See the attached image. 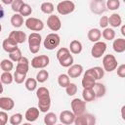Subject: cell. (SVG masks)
I'll list each match as a JSON object with an SVG mask.
<instances>
[{
	"label": "cell",
	"instance_id": "cell-1",
	"mask_svg": "<svg viewBox=\"0 0 125 125\" xmlns=\"http://www.w3.org/2000/svg\"><path fill=\"white\" fill-rule=\"evenodd\" d=\"M38 99V108L41 112H47L51 107V97L49 90L45 87H40L36 91Z\"/></svg>",
	"mask_w": 125,
	"mask_h": 125
},
{
	"label": "cell",
	"instance_id": "cell-2",
	"mask_svg": "<svg viewBox=\"0 0 125 125\" xmlns=\"http://www.w3.org/2000/svg\"><path fill=\"white\" fill-rule=\"evenodd\" d=\"M61 42V38L60 35L57 33H50L46 36V38L44 39L43 45L47 50H54L56 49Z\"/></svg>",
	"mask_w": 125,
	"mask_h": 125
},
{
	"label": "cell",
	"instance_id": "cell-3",
	"mask_svg": "<svg viewBox=\"0 0 125 125\" xmlns=\"http://www.w3.org/2000/svg\"><path fill=\"white\" fill-rule=\"evenodd\" d=\"M75 10V4L72 1L65 0V1H61L57 5V11L59 14L65 16L70 13H72Z\"/></svg>",
	"mask_w": 125,
	"mask_h": 125
},
{
	"label": "cell",
	"instance_id": "cell-4",
	"mask_svg": "<svg viewBox=\"0 0 125 125\" xmlns=\"http://www.w3.org/2000/svg\"><path fill=\"white\" fill-rule=\"evenodd\" d=\"M117 60L116 58L111 55H105L103 59V66H104V70L107 71V72H111L113 70H115L117 68Z\"/></svg>",
	"mask_w": 125,
	"mask_h": 125
},
{
	"label": "cell",
	"instance_id": "cell-5",
	"mask_svg": "<svg viewBox=\"0 0 125 125\" xmlns=\"http://www.w3.org/2000/svg\"><path fill=\"white\" fill-rule=\"evenodd\" d=\"M71 109H72V112L75 114V116L85 114L86 102L84 100H81L78 98L73 99L71 101Z\"/></svg>",
	"mask_w": 125,
	"mask_h": 125
},
{
	"label": "cell",
	"instance_id": "cell-6",
	"mask_svg": "<svg viewBox=\"0 0 125 125\" xmlns=\"http://www.w3.org/2000/svg\"><path fill=\"white\" fill-rule=\"evenodd\" d=\"M50 62V59L47 55L36 56L31 60V66L33 68H41L44 69Z\"/></svg>",
	"mask_w": 125,
	"mask_h": 125
},
{
	"label": "cell",
	"instance_id": "cell-7",
	"mask_svg": "<svg viewBox=\"0 0 125 125\" xmlns=\"http://www.w3.org/2000/svg\"><path fill=\"white\" fill-rule=\"evenodd\" d=\"M90 9L94 14L102 15L107 10L106 2H104V0H92L90 2Z\"/></svg>",
	"mask_w": 125,
	"mask_h": 125
},
{
	"label": "cell",
	"instance_id": "cell-8",
	"mask_svg": "<svg viewBox=\"0 0 125 125\" xmlns=\"http://www.w3.org/2000/svg\"><path fill=\"white\" fill-rule=\"evenodd\" d=\"M25 26L32 30V31H41L44 28V23L41 20L37 19V18H28L25 21Z\"/></svg>",
	"mask_w": 125,
	"mask_h": 125
},
{
	"label": "cell",
	"instance_id": "cell-9",
	"mask_svg": "<svg viewBox=\"0 0 125 125\" xmlns=\"http://www.w3.org/2000/svg\"><path fill=\"white\" fill-rule=\"evenodd\" d=\"M106 50V44L103 41H99L97 43H94V46L91 49V55L93 58L99 59L101 58Z\"/></svg>",
	"mask_w": 125,
	"mask_h": 125
},
{
	"label": "cell",
	"instance_id": "cell-10",
	"mask_svg": "<svg viewBox=\"0 0 125 125\" xmlns=\"http://www.w3.org/2000/svg\"><path fill=\"white\" fill-rule=\"evenodd\" d=\"M47 25L52 31H58L62 27V22L58 16L50 15L47 19Z\"/></svg>",
	"mask_w": 125,
	"mask_h": 125
},
{
	"label": "cell",
	"instance_id": "cell-11",
	"mask_svg": "<svg viewBox=\"0 0 125 125\" xmlns=\"http://www.w3.org/2000/svg\"><path fill=\"white\" fill-rule=\"evenodd\" d=\"M75 118H76L75 114L70 110H63L60 114V121L63 125H70L71 123L74 122Z\"/></svg>",
	"mask_w": 125,
	"mask_h": 125
},
{
	"label": "cell",
	"instance_id": "cell-12",
	"mask_svg": "<svg viewBox=\"0 0 125 125\" xmlns=\"http://www.w3.org/2000/svg\"><path fill=\"white\" fill-rule=\"evenodd\" d=\"M28 70H29V61L26 57H22L17 63L16 71L22 73V74H26L28 72Z\"/></svg>",
	"mask_w": 125,
	"mask_h": 125
},
{
	"label": "cell",
	"instance_id": "cell-13",
	"mask_svg": "<svg viewBox=\"0 0 125 125\" xmlns=\"http://www.w3.org/2000/svg\"><path fill=\"white\" fill-rule=\"evenodd\" d=\"M2 47H3L4 51H6V52L9 53V54L12 53V52H14V51H16L17 49H19L18 43H17L15 40H13L12 38H10V37L6 38V39L3 41Z\"/></svg>",
	"mask_w": 125,
	"mask_h": 125
},
{
	"label": "cell",
	"instance_id": "cell-14",
	"mask_svg": "<svg viewBox=\"0 0 125 125\" xmlns=\"http://www.w3.org/2000/svg\"><path fill=\"white\" fill-rule=\"evenodd\" d=\"M8 37L15 40L18 44H21L26 40V34L21 30H13L10 32Z\"/></svg>",
	"mask_w": 125,
	"mask_h": 125
},
{
	"label": "cell",
	"instance_id": "cell-15",
	"mask_svg": "<svg viewBox=\"0 0 125 125\" xmlns=\"http://www.w3.org/2000/svg\"><path fill=\"white\" fill-rule=\"evenodd\" d=\"M15 106V102L12 98L9 97H1L0 98V107L3 110H12Z\"/></svg>",
	"mask_w": 125,
	"mask_h": 125
},
{
	"label": "cell",
	"instance_id": "cell-16",
	"mask_svg": "<svg viewBox=\"0 0 125 125\" xmlns=\"http://www.w3.org/2000/svg\"><path fill=\"white\" fill-rule=\"evenodd\" d=\"M83 72V66L81 64H73L67 70V75L70 78H77Z\"/></svg>",
	"mask_w": 125,
	"mask_h": 125
},
{
	"label": "cell",
	"instance_id": "cell-17",
	"mask_svg": "<svg viewBox=\"0 0 125 125\" xmlns=\"http://www.w3.org/2000/svg\"><path fill=\"white\" fill-rule=\"evenodd\" d=\"M39 111L37 107H29L25 112V119L28 122H34L39 117Z\"/></svg>",
	"mask_w": 125,
	"mask_h": 125
},
{
	"label": "cell",
	"instance_id": "cell-18",
	"mask_svg": "<svg viewBox=\"0 0 125 125\" xmlns=\"http://www.w3.org/2000/svg\"><path fill=\"white\" fill-rule=\"evenodd\" d=\"M87 37L91 42L97 43L100 41L102 37V32L99 28H91L87 33Z\"/></svg>",
	"mask_w": 125,
	"mask_h": 125
},
{
	"label": "cell",
	"instance_id": "cell-19",
	"mask_svg": "<svg viewBox=\"0 0 125 125\" xmlns=\"http://www.w3.org/2000/svg\"><path fill=\"white\" fill-rule=\"evenodd\" d=\"M27 40H28V46H40L42 37L38 32H32L28 36Z\"/></svg>",
	"mask_w": 125,
	"mask_h": 125
},
{
	"label": "cell",
	"instance_id": "cell-20",
	"mask_svg": "<svg viewBox=\"0 0 125 125\" xmlns=\"http://www.w3.org/2000/svg\"><path fill=\"white\" fill-rule=\"evenodd\" d=\"M112 47L116 53H123L125 51V39L124 38L114 39L112 43Z\"/></svg>",
	"mask_w": 125,
	"mask_h": 125
},
{
	"label": "cell",
	"instance_id": "cell-21",
	"mask_svg": "<svg viewBox=\"0 0 125 125\" xmlns=\"http://www.w3.org/2000/svg\"><path fill=\"white\" fill-rule=\"evenodd\" d=\"M108 22L112 27H118L121 25L122 23V19L120 17L119 14L113 13L112 15H110V17L108 18Z\"/></svg>",
	"mask_w": 125,
	"mask_h": 125
},
{
	"label": "cell",
	"instance_id": "cell-22",
	"mask_svg": "<svg viewBox=\"0 0 125 125\" xmlns=\"http://www.w3.org/2000/svg\"><path fill=\"white\" fill-rule=\"evenodd\" d=\"M69 51L74 54V55H78L82 52V44L80 41L78 40H72L69 44Z\"/></svg>",
	"mask_w": 125,
	"mask_h": 125
},
{
	"label": "cell",
	"instance_id": "cell-23",
	"mask_svg": "<svg viewBox=\"0 0 125 125\" xmlns=\"http://www.w3.org/2000/svg\"><path fill=\"white\" fill-rule=\"evenodd\" d=\"M11 23L14 27L18 28V27H21L22 24H23V17L19 14V13H16L12 16L11 18Z\"/></svg>",
	"mask_w": 125,
	"mask_h": 125
},
{
	"label": "cell",
	"instance_id": "cell-24",
	"mask_svg": "<svg viewBox=\"0 0 125 125\" xmlns=\"http://www.w3.org/2000/svg\"><path fill=\"white\" fill-rule=\"evenodd\" d=\"M82 97L85 102H92L97 98L94 89H83Z\"/></svg>",
	"mask_w": 125,
	"mask_h": 125
},
{
	"label": "cell",
	"instance_id": "cell-25",
	"mask_svg": "<svg viewBox=\"0 0 125 125\" xmlns=\"http://www.w3.org/2000/svg\"><path fill=\"white\" fill-rule=\"evenodd\" d=\"M96 83H97L96 80L89 76H83V79L81 81L83 89H93Z\"/></svg>",
	"mask_w": 125,
	"mask_h": 125
},
{
	"label": "cell",
	"instance_id": "cell-26",
	"mask_svg": "<svg viewBox=\"0 0 125 125\" xmlns=\"http://www.w3.org/2000/svg\"><path fill=\"white\" fill-rule=\"evenodd\" d=\"M93 89L95 91V94H96L97 98H102V97H104L105 95L106 89H105V86L104 84H102V83H96Z\"/></svg>",
	"mask_w": 125,
	"mask_h": 125
},
{
	"label": "cell",
	"instance_id": "cell-27",
	"mask_svg": "<svg viewBox=\"0 0 125 125\" xmlns=\"http://www.w3.org/2000/svg\"><path fill=\"white\" fill-rule=\"evenodd\" d=\"M0 67H1V69L3 70V72H10V71L13 69L14 64H13V62H12L11 60L4 59V60L1 61Z\"/></svg>",
	"mask_w": 125,
	"mask_h": 125
},
{
	"label": "cell",
	"instance_id": "cell-28",
	"mask_svg": "<svg viewBox=\"0 0 125 125\" xmlns=\"http://www.w3.org/2000/svg\"><path fill=\"white\" fill-rule=\"evenodd\" d=\"M69 78H70V77H69L67 74H64V73L60 74L59 77H58V83H59V85H60L61 87H62V88H66V87L70 84Z\"/></svg>",
	"mask_w": 125,
	"mask_h": 125
},
{
	"label": "cell",
	"instance_id": "cell-29",
	"mask_svg": "<svg viewBox=\"0 0 125 125\" xmlns=\"http://www.w3.org/2000/svg\"><path fill=\"white\" fill-rule=\"evenodd\" d=\"M40 9L41 11L44 13V14H48V15H52V13L54 12L55 10V7L53 5V3L51 2H43L40 6Z\"/></svg>",
	"mask_w": 125,
	"mask_h": 125
},
{
	"label": "cell",
	"instance_id": "cell-30",
	"mask_svg": "<svg viewBox=\"0 0 125 125\" xmlns=\"http://www.w3.org/2000/svg\"><path fill=\"white\" fill-rule=\"evenodd\" d=\"M57 120H58L57 115L54 112H48L44 116V123L46 125H55Z\"/></svg>",
	"mask_w": 125,
	"mask_h": 125
},
{
	"label": "cell",
	"instance_id": "cell-31",
	"mask_svg": "<svg viewBox=\"0 0 125 125\" xmlns=\"http://www.w3.org/2000/svg\"><path fill=\"white\" fill-rule=\"evenodd\" d=\"M69 55H70L69 49H67V48H65V47H62V48H61V49L58 50V52H57V59H58L59 62H61V61H62L63 59L67 58Z\"/></svg>",
	"mask_w": 125,
	"mask_h": 125
},
{
	"label": "cell",
	"instance_id": "cell-32",
	"mask_svg": "<svg viewBox=\"0 0 125 125\" xmlns=\"http://www.w3.org/2000/svg\"><path fill=\"white\" fill-rule=\"evenodd\" d=\"M48 78H49V72L47 70H45V69L39 70L37 72V74H36V80L39 83H44L45 81L48 80Z\"/></svg>",
	"mask_w": 125,
	"mask_h": 125
},
{
	"label": "cell",
	"instance_id": "cell-33",
	"mask_svg": "<svg viewBox=\"0 0 125 125\" xmlns=\"http://www.w3.org/2000/svg\"><path fill=\"white\" fill-rule=\"evenodd\" d=\"M102 35H103V37H104L105 40L110 41V40H113V39L115 38V31H114L112 28L106 27V28H104V31L102 32Z\"/></svg>",
	"mask_w": 125,
	"mask_h": 125
},
{
	"label": "cell",
	"instance_id": "cell-34",
	"mask_svg": "<svg viewBox=\"0 0 125 125\" xmlns=\"http://www.w3.org/2000/svg\"><path fill=\"white\" fill-rule=\"evenodd\" d=\"M14 81V75L11 74V72H3L1 74V82L3 84H11Z\"/></svg>",
	"mask_w": 125,
	"mask_h": 125
},
{
	"label": "cell",
	"instance_id": "cell-35",
	"mask_svg": "<svg viewBox=\"0 0 125 125\" xmlns=\"http://www.w3.org/2000/svg\"><path fill=\"white\" fill-rule=\"evenodd\" d=\"M22 118H23L22 117V114H21V113H15V114H13L10 117L9 121H10V123L12 125H20L22 122Z\"/></svg>",
	"mask_w": 125,
	"mask_h": 125
},
{
	"label": "cell",
	"instance_id": "cell-36",
	"mask_svg": "<svg viewBox=\"0 0 125 125\" xmlns=\"http://www.w3.org/2000/svg\"><path fill=\"white\" fill-rule=\"evenodd\" d=\"M37 87V80L34 78H27L25 80V88L28 91H34Z\"/></svg>",
	"mask_w": 125,
	"mask_h": 125
},
{
	"label": "cell",
	"instance_id": "cell-37",
	"mask_svg": "<svg viewBox=\"0 0 125 125\" xmlns=\"http://www.w3.org/2000/svg\"><path fill=\"white\" fill-rule=\"evenodd\" d=\"M31 13H32L31 6L29 4H27V3H24L22 5V7H21V11H20L19 14H21L22 17H27V16H30Z\"/></svg>",
	"mask_w": 125,
	"mask_h": 125
},
{
	"label": "cell",
	"instance_id": "cell-38",
	"mask_svg": "<svg viewBox=\"0 0 125 125\" xmlns=\"http://www.w3.org/2000/svg\"><path fill=\"white\" fill-rule=\"evenodd\" d=\"M9 58L12 62H19V61L22 58V55H21V51L20 49H17L16 51L12 52L9 54Z\"/></svg>",
	"mask_w": 125,
	"mask_h": 125
},
{
	"label": "cell",
	"instance_id": "cell-39",
	"mask_svg": "<svg viewBox=\"0 0 125 125\" xmlns=\"http://www.w3.org/2000/svg\"><path fill=\"white\" fill-rule=\"evenodd\" d=\"M120 6V1L119 0H107L106 1V8L110 11L117 10Z\"/></svg>",
	"mask_w": 125,
	"mask_h": 125
},
{
	"label": "cell",
	"instance_id": "cell-40",
	"mask_svg": "<svg viewBox=\"0 0 125 125\" xmlns=\"http://www.w3.org/2000/svg\"><path fill=\"white\" fill-rule=\"evenodd\" d=\"M60 62V64H61L62 66H63V67H70L71 65H73V57H72L71 55H69L67 58L63 59L62 61H61V62Z\"/></svg>",
	"mask_w": 125,
	"mask_h": 125
},
{
	"label": "cell",
	"instance_id": "cell-41",
	"mask_svg": "<svg viewBox=\"0 0 125 125\" xmlns=\"http://www.w3.org/2000/svg\"><path fill=\"white\" fill-rule=\"evenodd\" d=\"M23 4H24V2L22 0H14L13 4L11 5L12 10L14 12H16V13H20V11H21V9Z\"/></svg>",
	"mask_w": 125,
	"mask_h": 125
},
{
	"label": "cell",
	"instance_id": "cell-42",
	"mask_svg": "<svg viewBox=\"0 0 125 125\" xmlns=\"http://www.w3.org/2000/svg\"><path fill=\"white\" fill-rule=\"evenodd\" d=\"M25 78H26V74H22V73L15 71V73H14V81L17 84H21L25 80Z\"/></svg>",
	"mask_w": 125,
	"mask_h": 125
},
{
	"label": "cell",
	"instance_id": "cell-43",
	"mask_svg": "<svg viewBox=\"0 0 125 125\" xmlns=\"http://www.w3.org/2000/svg\"><path fill=\"white\" fill-rule=\"evenodd\" d=\"M65 92L68 96H74L77 93V86L74 83H70L66 88H65Z\"/></svg>",
	"mask_w": 125,
	"mask_h": 125
},
{
	"label": "cell",
	"instance_id": "cell-44",
	"mask_svg": "<svg viewBox=\"0 0 125 125\" xmlns=\"http://www.w3.org/2000/svg\"><path fill=\"white\" fill-rule=\"evenodd\" d=\"M93 69H94V71H95L97 80L102 79V78L104 77V68H102L101 66H95V67H93Z\"/></svg>",
	"mask_w": 125,
	"mask_h": 125
},
{
	"label": "cell",
	"instance_id": "cell-45",
	"mask_svg": "<svg viewBox=\"0 0 125 125\" xmlns=\"http://www.w3.org/2000/svg\"><path fill=\"white\" fill-rule=\"evenodd\" d=\"M74 124L75 125H87V119H86L85 114L76 116V118L74 120Z\"/></svg>",
	"mask_w": 125,
	"mask_h": 125
},
{
	"label": "cell",
	"instance_id": "cell-46",
	"mask_svg": "<svg viewBox=\"0 0 125 125\" xmlns=\"http://www.w3.org/2000/svg\"><path fill=\"white\" fill-rule=\"evenodd\" d=\"M86 119H87V125H95L96 124V116L91 114V113H86L85 114Z\"/></svg>",
	"mask_w": 125,
	"mask_h": 125
},
{
	"label": "cell",
	"instance_id": "cell-47",
	"mask_svg": "<svg viewBox=\"0 0 125 125\" xmlns=\"http://www.w3.org/2000/svg\"><path fill=\"white\" fill-rule=\"evenodd\" d=\"M100 26L103 27V28H106V26L109 24L108 22V17L107 16H103L101 19H100Z\"/></svg>",
	"mask_w": 125,
	"mask_h": 125
},
{
	"label": "cell",
	"instance_id": "cell-48",
	"mask_svg": "<svg viewBox=\"0 0 125 125\" xmlns=\"http://www.w3.org/2000/svg\"><path fill=\"white\" fill-rule=\"evenodd\" d=\"M117 75L121 78H125V63L123 64H120L118 67H117Z\"/></svg>",
	"mask_w": 125,
	"mask_h": 125
},
{
	"label": "cell",
	"instance_id": "cell-49",
	"mask_svg": "<svg viewBox=\"0 0 125 125\" xmlns=\"http://www.w3.org/2000/svg\"><path fill=\"white\" fill-rule=\"evenodd\" d=\"M8 122V114L5 111H0V124L1 125H6Z\"/></svg>",
	"mask_w": 125,
	"mask_h": 125
},
{
	"label": "cell",
	"instance_id": "cell-50",
	"mask_svg": "<svg viewBox=\"0 0 125 125\" xmlns=\"http://www.w3.org/2000/svg\"><path fill=\"white\" fill-rule=\"evenodd\" d=\"M39 50H40V46H29V51H30L32 54L38 53Z\"/></svg>",
	"mask_w": 125,
	"mask_h": 125
},
{
	"label": "cell",
	"instance_id": "cell-51",
	"mask_svg": "<svg viewBox=\"0 0 125 125\" xmlns=\"http://www.w3.org/2000/svg\"><path fill=\"white\" fill-rule=\"evenodd\" d=\"M121 117L123 120H125V105L121 107Z\"/></svg>",
	"mask_w": 125,
	"mask_h": 125
},
{
	"label": "cell",
	"instance_id": "cell-52",
	"mask_svg": "<svg viewBox=\"0 0 125 125\" xmlns=\"http://www.w3.org/2000/svg\"><path fill=\"white\" fill-rule=\"evenodd\" d=\"M13 2H14V0H2V3H4V4H13Z\"/></svg>",
	"mask_w": 125,
	"mask_h": 125
},
{
	"label": "cell",
	"instance_id": "cell-53",
	"mask_svg": "<svg viewBox=\"0 0 125 125\" xmlns=\"http://www.w3.org/2000/svg\"><path fill=\"white\" fill-rule=\"evenodd\" d=\"M120 31H121V34L125 37V24H123L122 26H121V29H120Z\"/></svg>",
	"mask_w": 125,
	"mask_h": 125
},
{
	"label": "cell",
	"instance_id": "cell-54",
	"mask_svg": "<svg viewBox=\"0 0 125 125\" xmlns=\"http://www.w3.org/2000/svg\"><path fill=\"white\" fill-rule=\"evenodd\" d=\"M22 125H31V124H30V123H23Z\"/></svg>",
	"mask_w": 125,
	"mask_h": 125
},
{
	"label": "cell",
	"instance_id": "cell-55",
	"mask_svg": "<svg viewBox=\"0 0 125 125\" xmlns=\"http://www.w3.org/2000/svg\"><path fill=\"white\" fill-rule=\"evenodd\" d=\"M58 125H63V124H58Z\"/></svg>",
	"mask_w": 125,
	"mask_h": 125
},
{
	"label": "cell",
	"instance_id": "cell-56",
	"mask_svg": "<svg viewBox=\"0 0 125 125\" xmlns=\"http://www.w3.org/2000/svg\"><path fill=\"white\" fill-rule=\"evenodd\" d=\"M124 2H125V1H124Z\"/></svg>",
	"mask_w": 125,
	"mask_h": 125
}]
</instances>
